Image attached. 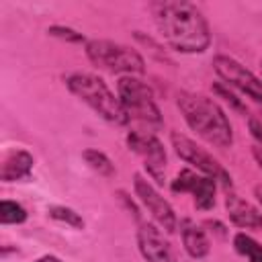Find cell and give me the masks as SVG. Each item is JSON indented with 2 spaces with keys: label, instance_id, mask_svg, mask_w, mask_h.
<instances>
[{
  "label": "cell",
  "instance_id": "1",
  "mask_svg": "<svg viewBox=\"0 0 262 262\" xmlns=\"http://www.w3.org/2000/svg\"><path fill=\"white\" fill-rule=\"evenodd\" d=\"M151 12L162 37L182 53H201L209 47L211 35L203 14L188 2H154Z\"/></svg>",
  "mask_w": 262,
  "mask_h": 262
},
{
  "label": "cell",
  "instance_id": "2",
  "mask_svg": "<svg viewBox=\"0 0 262 262\" xmlns=\"http://www.w3.org/2000/svg\"><path fill=\"white\" fill-rule=\"evenodd\" d=\"M178 108L192 131L217 147H229L233 141L231 125L217 102L203 94L182 92L178 94Z\"/></svg>",
  "mask_w": 262,
  "mask_h": 262
},
{
  "label": "cell",
  "instance_id": "3",
  "mask_svg": "<svg viewBox=\"0 0 262 262\" xmlns=\"http://www.w3.org/2000/svg\"><path fill=\"white\" fill-rule=\"evenodd\" d=\"M68 88L72 94H76L80 100H84L94 113H98L102 119H106L108 123L115 125H125L129 123L121 100L115 98V94L106 88V84L90 74H72L66 80Z\"/></svg>",
  "mask_w": 262,
  "mask_h": 262
},
{
  "label": "cell",
  "instance_id": "4",
  "mask_svg": "<svg viewBox=\"0 0 262 262\" xmlns=\"http://www.w3.org/2000/svg\"><path fill=\"white\" fill-rule=\"evenodd\" d=\"M119 100L121 106L127 115L129 121H135L143 127L149 129H160L162 127V117H160V108L154 102V94L151 90L137 78L127 76L119 80Z\"/></svg>",
  "mask_w": 262,
  "mask_h": 262
},
{
  "label": "cell",
  "instance_id": "5",
  "mask_svg": "<svg viewBox=\"0 0 262 262\" xmlns=\"http://www.w3.org/2000/svg\"><path fill=\"white\" fill-rule=\"evenodd\" d=\"M86 53L96 68L106 70L111 74H143L141 55L121 43L94 39L86 45Z\"/></svg>",
  "mask_w": 262,
  "mask_h": 262
},
{
  "label": "cell",
  "instance_id": "6",
  "mask_svg": "<svg viewBox=\"0 0 262 262\" xmlns=\"http://www.w3.org/2000/svg\"><path fill=\"white\" fill-rule=\"evenodd\" d=\"M172 145H174L176 154H178L184 162H188V164H192L196 170L205 172V176H211L213 180H219V182H223L225 186L231 184V178H229V174L221 168V164H219L215 158H211L203 147H199L192 139H188L186 135H182V133H172Z\"/></svg>",
  "mask_w": 262,
  "mask_h": 262
},
{
  "label": "cell",
  "instance_id": "7",
  "mask_svg": "<svg viewBox=\"0 0 262 262\" xmlns=\"http://www.w3.org/2000/svg\"><path fill=\"white\" fill-rule=\"evenodd\" d=\"M213 68L225 80V84L237 88L239 92H244L246 96H250L252 100L262 104V82L250 70H246L239 61H235L233 57H227V55H217L213 59Z\"/></svg>",
  "mask_w": 262,
  "mask_h": 262
},
{
  "label": "cell",
  "instance_id": "8",
  "mask_svg": "<svg viewBox=\"0 0 262 262\" xmlns=\"http://www.w3.org/2000/svg\"><path fill=\"white\" fill-rule=\"evenodd\" d=\"M127 143L129 147L141 156V160L145 162V168L149 172V176L158 182H164V170H166V151L162 147V143L145 131H133L127 135Z\"/></svg>",
  "mask_w": 262,
  "mask_h": 262
},
{
  "label": "cell",
  "instance_id": "9",
  "mask_svg": "<svg viewBox=\"0 0 262 262\" xmlns=\"http://www.w3.org/2000/svg\"><path fill=\"white\" fill-rule=\"evenodd\" d=\"M135 192L139 196V201L143 203V207L151 213V217L166 229V231H174L176 229V215L172 211V207L168 205V201H164V196L139 174L135 176Z\"/></svg>",
  "mask_w": 262,
  "mask_h": 262
},
{
  "label": "cell",
  "instance_id": "10",
  "mask_svg": "<svg viewBox=\"0 0 262 262\" xmlns=\"http://www.w3.org/2000/svg\"><path fill=\"white\" fill-rule=\"evenodd\" d=\"M174 192H190L196 209H211L215 205V180L211 176H199L192 170H182L172 182Z\"/></svg>",
  "mask_w": 262,
  "mask_h": 262
},
{
  "label": "cell",
  "instance_id": "11",
  "mask_svg": "<svg viewBox=\"0 0 262 262\" xmlns=\"http://www.w3.org/2000/svg\"><path fill=\"white\" fill-rule=\"evenodd\" d=\"M137 242H139V250L147 262H176V256H174L170 244L164 239L160 229H156L151 223L139 225Z\"/></svg>",
  "mask_w": 262,
  "mask_h": 262
},
{
  "label": "cell",
  "instance_id": "12",
  "mask_svg": "<svg viewBox=\"0 0 262 262\" xmlns=\"http://www.w3.org/2000/svg\"><path fill=\"white\" fill-rule=\"evenodd\" d=\"M225 207H227L229 219L235 225H239L244 229H258V227H262V213L256 207H252L248 201L239 199L237 194L229 192L225 196Z\"/></svg>",
  "mask_w": 262,
  "mask_h": 262
},
{
  "label": "cell",
  "instance_id": "13",
  "mask_svg": "<svg viewBox=\"0 0 262 262\" xmlns=\"http://www.w3.org/2000/svg\"><path fill=\"white\" fill-rule=\"evenodd\" d=\"M31 170H33V156L27 151H14L4 160L0 176L4 182H14L20 178H29Z\"/></svg>",
  "mask_w": 262,
  "mask_h": 262
},
{
  "label": "cell",
  "instance_id": "14",
  "mask_svg": "<svg viewBox=\"0 0 262 262\" xmlns=\"http://www.w3.org/2000/svg\"><path fill=\"white\" fill-rule=\"evenodd\" d=\"M182 242H184V248L188 252V256L192 258H205L209 254V239L205 235V231L192 223V221H182Z\"/></svg>",
  "mask_w": 262,
  "mask_h": 262
},
{
  "label": "cell",
  "instance_id": "15",
  "mask_svg": "<svg viewBox=\"0 0 262 262\" xmlns=\"http://www.w3.org/2000/svg\"><path fill=\"white\" fill-rule=\"evenodd\" d=\"M233 244H235V250L239 254H244L250 262H262V246L258 242H254L250 235L237 233L235 239H233Z\"/></svg>",
  "mask_w": 262,
  "mask_h": 262
},
{
  "label": "cell",
  "instance_id": "16",
  "mask_svg": "<svg viewBox=\"0 0 262 262\" xmlns=\"http://www.w3.org/2000/svg\"><path fill=\"white\" fill-rule=\"evenodd\" d=\"M84 160H86V164H88L92 170H96L100 176H113V174H115L113 162H111L102 151H98V149H86V151H84Z\"/></svg>",
  "mask_w": 262,
  "mask_h": 262
},
{
  "label": "cell",
  "instance_id": "17",
  "mask_svg": "<svg viewBox=\"0 0 262 262\" xmlns=\"http://www.w3.org/2000/svg\"><path fill=\"white\" fill-rule=\"evenodd\" d=\"M27 219V211L12 201H2L0 203V221L2 223H23Z\"/></svg>",
  "mask_w": 262,
  "mask_h": 262
},
{
  "label": "cell",
  "instance_id": "18",
  "mask_svg": "<svg viewBox=\"0 0 262 262\" xmlns=\"http://www.w3.org/2000/svg\"><path fill=\"white\" fill-rule=\"evenodd\" d=\"M49 215H51L53 219H57V221H66V223L72 225V227H78V229L84 227V219H82L76 211H72V209H68V207H51V209H49Z\"/></svg>",
  "mask_w": 262,
  "mask_h": 262
},
{
  "label": "cell",
  "instance_id": "19",
  "mask_svg": "<svg viewBox=\"0 0 262 262\" xmlns=\"http://www.w3.org/2000/svg\"><path fill=\"white\" fill-rule=\"evenodd\" d=\"M49 35L59 37V39H68V41H74V43L84 41V37H82L80 33H76V31H72V29H66V27H51V29H49Z\"/></svg>",
  "mask_w": 262,
  "mask_h": 262
},
{
  "label": "cell",
  "instance_id": "20",
  "mask_svg": "<svg viewBox=\"0 0 262 262\" xmlns=\"http://www.w3.org/2000/svg\"><path fill=\"white\" fill-rule=\"evenodd\" d=\"M250 131L256 139V145H262V115H256L250 119Z\"/></svg>",
  "mask_w": 262,
  "mask_h": 262
},
{
  "label": "cell",
  "instance_id": "21",
  "mask_svg": "<svg viewBox=\"0 0 262 262\" xmlns=\"http://www.w3.org/2000/svg\"><path fill=\"white\" fill-rule=\"evenodd\" d=\"M254 158H256L258 166L262 168V145H256V147H254Z\"/></svg>",
  "mask_w": 262,
  "mask_h": 262
},
{
  "label": "cell",
  "instance_id": "22",
  "mask_svg": "<svg viewBox=\"0 0 262 262\" xmlns=\"http://www.w3.org/2000/svg\"><path fill=\"white\" fill-rule=\"evenodd\" d=\"M35 262H61V260L55 258V256H43V258H39V260H35Z\"/></svg>",
  "mask_w": 262,
  "mask_h": 262
},
{
  "label": "cell",
  "instance_id": "23",
  "mask_svg": "<svg viewBox=\"0 0 262 262\" xmlns=\"http://www.w3.org/2000/svg\"><path fill=\"white\" fill-rule=\"evenodd\" d=\"M256 196H258V201L262 203V186H258V188H256Z\"/></svg>",
  "mask_w": 262,
  "mask_h": 262
}]
</instances>
